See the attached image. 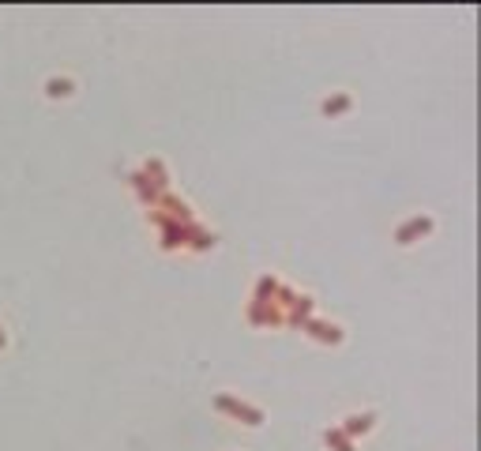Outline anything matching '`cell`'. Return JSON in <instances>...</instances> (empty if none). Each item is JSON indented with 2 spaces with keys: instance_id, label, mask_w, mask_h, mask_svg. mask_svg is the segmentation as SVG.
<instances>
[{
  "instance_id": "cell-3",
  "label": "cell",
  "mask_w": 481,
  "mask_h": 451,
  "mask_svg": "<svg viewBox=\"0 0 481 451\" xmlns=\"http://www.w3.org/2000/svg\"><path fill=\"white\" fill-rule=\"evenodd\" d=\"M350 106H354V98H350V95H331V98H323V102H320V113L323 117H339V113H346Z\"/></svg>"
},
{
  "instance_id": "cell-1",
  "label": "cell",
  "mask_w": 481,
  "mask_h": 451,
  "mask_svg": "<svg viewBox=\"0 0 481 451\" xmlns=\"http://www.w3.org/2000/svg\"><path fill=\"white\" fill-rule=\"evenodd\" d=\"M429 229H432V218H429V215H414L406 226H399L395 241H399V245H414V237H425Z\"/></svg>"
},
{
  "instance_id": "cell-2",
  "label": "cell",
  "mask_w": 481,
  "mask_h": 451,
  "mask_svg": "<svg viewBox=\"0 0 481 451\" xmlns=\"http://www.w3.org/2000/svg\"><path fill=\"white\" fill-rule=\"evenodd\" d=\"M72 95H76V83H72V79H60V76L45 79V98L57 102V98H72Z\"/></svg>"
}]
</instances>
